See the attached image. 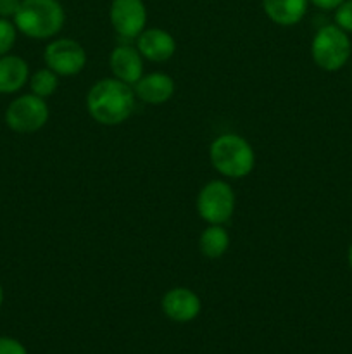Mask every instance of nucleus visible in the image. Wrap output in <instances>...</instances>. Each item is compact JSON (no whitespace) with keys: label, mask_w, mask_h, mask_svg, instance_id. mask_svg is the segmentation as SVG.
<instances>
[{"label":"nucleus","mask_w":352,"mask_h":354,"mask_svg":"<svg viewBox=\"0 0 352 354\" xmlns=\"http://www.w3.org/2000/svg\"><path fill=\"white\" fill-rule=\"evenodd\" d=\"M0 354H28V349L17 339L0 335Z\"/></svg>","instance_id":"19"},{"label":"nucleus","mask_w":352,"mask_h":354,"mask_svg":"<svg viewBox=\"0 0 352 354\" xmlns=\"http://www.w3.org/2000/svg\"><path fill=\"white\" fill-rule=\"evenodd\" d=\"M50 109L47 100L35 93H23L7 106L3 120L16 133H35L47 124Z\"/></svg>","instance_id":"6"},{"label":"nucleus","mask_w":352,"mask_h":354,"mask_svg":"<svg viewBox=\"0 0 352 354\" xmlns=\"http://www.w3.org/2000/svg\"><path fill=\"white\" fill-rule=\"evenodd\" d=\"M12 21L24 37L48 40L64 28L66 10L59 0H23Z\"/></svg>","instance_id":"2"},{"label":"nucleus","mask_w":352,"mask_h":354,"mask_svg":"<svg viewBox=\"0 0 352 354\" xmlns=\"http://www.w3.org/2000/svg\"><path fill=\"white\" fill-rule=\"evenodd\" d=\"M43 61L59 76H75L85 69L86 50L75 38H54L45 47Z\"/></svg>","instance_id":"7"},{"label":"nucleus","mask_w":352,"mask_h":354,"mask_svg":"<svg viewBox=\"0 0 352 354\" xmlns=\"http://www.w3.org/2000/svg\"><path fill=\"white\" fill-rule=\"evenodd\" d=\"M133 90L137 99H140L141 102L159 106L173 99L176 92V83L168 73L154 71L141 76L133 85Z\"/></svg>","instance_id":"11"},{"label":"nucleus","mask_w":352,"mask_h":354,"mask_svg":"<svg viewBox=\"0 0 352 354\" xmlns=\"http://www.w3.org/2000/svg\"><path fill=\"white\" fill-rule=\"evenodd\" d=\"M23 0H0V17L14 19Z\"/></svg>","instance_id":"20"},{"label":"nucleus","mask_w":352,"mask_h":354,"mask_svg":"<svg viewBox=\"0 0 352 354\" xmlns=\"http://www.w3.org/2000/svg\"><path fill=\"white\" fill-rule=\"evenodd\" d=\"M333 12L335 24L342 28L345 33L352 35V0H344Z\"/></svg>","instance_id":"18"},{"label":"nucleus","mask_w":352,"mask_h":354,"mask_svg":"<svg viewBox=\"0 0 352 354\" xmlns=\"http://www.w3.org/2000/svg\"><path fill=\"white\" fill-rule=\"evenodd\" d=\"M344 0H309V3H313L314 7L321 10H335Z\"/></svg>","instance_id":"21"},{"label":"nucleus","mask_w":352,"mask_h":354,"mask_svg":"<svg viewBox=\"0 0 352 354\" xmlns=\"http://www.w3.org/2000/svg\"><path fill=\"white\" fill-rule=\"evenodd\" d=\"M237 197L224 180H211L197 196V213L207 225H224L233 218Z\"/></svg>","instance_id":"5"},{"label":"nucleus","mask_w":352,"mask_h":354,"mask_svg":"<svg viewBox=\"0 0 352 354\" xmlns=\"http://www.w3.org/2000/svg\"><path fill=\"white\" fill-rule=\"evenodd\" d=\"M17 28L12 19L0 17V57L6 54H10L17 40Z\"/></svg>","instance_id":"17"},{"label":"nucleus","mask_w":352,"mask_h":354,"mask_svg":"<svg viewBox=\"0 0 352 354\" xmlns=\"http://www.w3.org/2000/svg\"><path fill=\"white\" fill-rule=\"evenodd\" d=\"M230 234L224 225H207L199 237V249L206 258L219 259L230 249Z\"/></svg>","instance_id":"15"},{"label":"nucleus","mask_w":352,"mask_h":354,"mask_svg":"<svg viewBox=\"0 0 352 354\" xmlns=\"http://www.w3.org/2000/svg\"><path fill=\"white\" fill-rule=\"evenodd\" d=\"M30 64L21 55L6 54L0 57V93H17L30 82Z\"/></svg>","instance_id":"13"},{"label":"nucleus","mask_w":352,"mask_h":354,"mask_svg":"<svg viewBox=\"0 0 352 354\" xmlns=\"http://www.w3.org/2000/svg\"><path fill=\"white\" fill-rule=\"evenodd\" d=\"M147 7L144 0H113L109 19L114 31L126 40H137L147 28Z\"/></svg>","instance_id":"8"},{"label":"nucleus","mask_w":352,"mask_h":354,"mask_svg":"<svg viewBox=\"0 0 352 354\" xmlns=\"http://www.w3.org/2000/svg\"><path fill=\"white\" fill-rule=\"evenodd\" d=\"M3 297H6V294H3V287H2V283H0V310H2V306H3Z\"/></svg>","instance_id":"23"},{"label":"nucleus","mask_w":352,"mask_h":354,"mask_svg":"<svg viewBox=\"0 0 352 354\" xmlns=\"http://www.w3.org/2000/svg\"><path fill=\"white\" fill-rule=\"evenodd\" d=\"M352 55V41L337 24H324L314 33L311 41V57L314 64L326 73H337Z\"/></svg>","instance_id":"4"},{"label":"nucleus","mask_w":352,"mask_h":354,"mask_svg":"<svg viewBox=\"0 0 352 354\" xmlns=\"http://www.w3.org/2000/svg\"><path fill=\"white\" fill-rule=\"evenodd\" d=\"M30 85L31 93L41 97V99L47 100L48 97L54 95L59 88V75L54 73L48 68H41L38 71H35L33 75H30Z\"/></svg>","instance_id":"16"},{"label":"nucleus","mask_w":352,"mask_h":354,"mask_svg":"<svg viewBox=\"0 0 352 354\" xmlns=\"http://www.w3.org/2000/svg\"><path fill=\"white\" fill-rule=\"evenodd\" d=\"M213 168L228 178H245L255 166V152L248 140L237 133H223L209 147Z\"/></svg>","instance_id":"3"},{"label":"nucleus","mask_w":352,"mask_h":354,"mask_svg":"<svg viewBox=\"0 0 352 354\" xmlns=\"http://www.w3.org/2000/svg\"><path fill=\"white\" fill-rule=\"evenodd\" d=\"M161 310L175 324H190L202 311V301L186 287H173L162 296Z\"/></svg>","instance_id":"9"},{"label":"nucleus","mask_w":352,"mask_h":354,"mask_svg":"<svg viewBox=\"0 0 352 354\" xmlns=\"http://www.w3.org/2000/svg\"><path fill=\"white\" fill-rule=\"evenodd\" d=\"M110 71L114 78L133 86L144 76V57L137 47L117 45L109 57Z\"/></svg>","instance_id":"12"},{"label":"nucleus","mask_w":352,"mask_h":354,"mask_svg":"<svg viewBox=\"0 0 352 354\" xmlns=\"http://www.w3.org/2000/svg\"><path fill=\"white\" fill-rule=\"evenodd\" d=\"M264 14L280 26H295L309 9V0H262Z\"/></svg>","instance_id":"14"},{"label":"nucleus","mask_w":352,"mask_h":354,"mask_svg":"<svg viewBox=\"0 0 352 354\" xmlns=\"http://www.w3.org/2000/svg\"><path fill=\"white\" fill-rule=\"evenodd\" d=\"M347 263H349V266H351V270H352V242H351V245H349V249H347Z\"/></svg>","instance_id":"22"},{"label":"nucleus","mask_w":352,"mask_h":354,"mask_svg":"<svg viewBox=\"0 0 352 354\" xmlns=\"http://www.w3.org/2000/svg\"><path fill=\"white\" fill-rule=\"evenodd\" d=\"M137 48L144 59L152 62H166L176 54V40L162 28H145L138 35Z\"/></svg>","instance_id":"10"},{"label":"nucleus","mask_w":352,"mask_h":354,"mask_svg":"<svg viewBox=\"0 0 352 354\" xmlns=\"http://www.w3.org/2000/svg\"><path fill=\"white\" fill-rule=\"evenodd\" d=\"M133 86L117 78H102L93 83L86 93V111L90 118L104 127H117L135 113Z\"/></svg>","instance_id":"1"}]
</instances>
